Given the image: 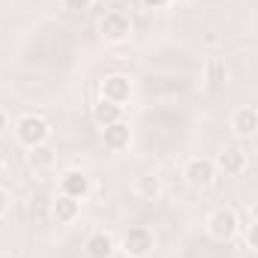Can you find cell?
I'll return each instance as SVG.
<instances>
[{"instance_id": "obj_6", "label": "cell", "mask_w": 258, "mask_h": 258, "mask_svg": "<svg viewBox=\"0 0 258 258\" xmlns=\"http://www.w3.org/2000/svg\"><path fill=\"white\" fill-rule=\"evenodd\" d=\"M213 162H216V171H225V174H243L246 165H249V156H246L243 147L231 144V147H222V150L216 153Z\"/></svg>"}, {"instance_id": "obj_13", "label": "cell", "mask_w": 258, "mask_h": 258, "mask_svg": "<svg viewBox=\"0 0 258 258\" xmlns=\"http://www.w3.org/2000/svg\"><path fill=\"white\" fill-rule=\"evenodd\" d=\"M93 120H96L99 126H111V123L123 120V105L108 102V99H102V96H99V102L93 105Z\"/></svg>"}, {"instance_id": "obj_22", "label": "cell", "mask_w": 258, "mask_h": 258, "mask_svg": "<svg viewBox=\"0 0 258 258\" xmlns=\"http://www.w3.org/2000/svg\"><path fill=\"white\" fill-rule=\"evenodd\" d=\"M144 3H147V6H165L168 0H144Z\"/></svg>"}, {"instance_id": "obj_4", "label": "cell", "mask_w": 258, "mask_h": 258, "mask_svg": "<svg viewBox=\"0 0 258 258\" xmlns=\"http://www.w3.org/2000/svg\"><path fill=\"white\" fill-rule=\"evenodd\" d=\"M99 33L105 42H126L132 36V21L123 9H108L99 21Z\"/></svg>"}, {"instance_id": "obj_15", "label": "cell", "mask_w": 258, "mask_h": 258, "mask_svg": "<svg viewBox=\"0 0 258 258\" xmlns=\"http://www.w3.org/2000/svg\"><path fill=\"white\" fill-rule=\"evenodd\" d=\"M135 192L141 195V198H147V201L159 198L162 195V177L159 174H141V177H135Z\"/></svg>"}, {"instance_id": "obj_23", "label": "cell", "mask_w": 258, "mask_h": 258, "mask_svg": "<svg viewBox=\"0 0 258 258\" xmlns=\"http://www.w3.org/2000/svg\"><path fill=\"white\" fill-rule=\"evenodd\" d=\"M3 168H6V159H3V156H0V174H3Z\"/></svg>"}, {"instance_id": "obj_2", "label": "cell", "mask_w": 258, "mask_h": 258, "mask_svg": "<svg viewBox=\"0 0 258 258\" xmlns=\"http://www.w3.org/2000/svg\"><path fill=\"white\" fill-rule=\"evenodd\" d=\"M117 249L126 258H150V252L156 249V234L147 225H132L123 234V240H120Z\"/></svg>"}, {"instance_id": "obj_21", "label": "cell", "mask_w": 258, "mask_h": 258, "mask_svg": "<svg viewBox=\"0 0 258 258\" xmlns=\"http://www.w3.org/2000/svg\"><path fill=\"white\" fill-rule=\"evenodd\" d=\"M6 129H9V117H6V111L0 108V135H3Z\"/></svg>"}, {"instance_id": "obj_16", "label": "cell", "mask_w": 258, "mask_h": 258, "mask_svg": "<svg viewBox=\"0 0 258 258\" xmlns=\"http://www.w3.org/2000/svg\"><path fill=\"white\" fill-rule=\"evenodd\" d=\"M51 162H54V156H51L48 144H42V147H33V150H30V165H33V168H48Z\"/></svg>"}, {"instance_id": "obj_19", "label": "cell", "mask_w": 258, "mask_h": 258, "mask_svg": "<svg viewBox=\"0 0 258 258\" xmlns=\"http://www.w3.org/2000/svg\"><path fill=\"white\" fill-rule=\"evenodd\" d=\"M6 213H9V192L0 186V219H3Z\"/></svg>"}, {"instance_id": "obj_24", "label": "cell", "mask_w": 258, "mask_h": 258, "mask_svg": "<svg viewBox=\"0 0 258 258\" xmlns=\"http://www.w3.org/2000/svg\"><path fill=\"white\" fill-rule=\"evenodd\" d=\"M0 258H12V255H9V252H0Z\"/></svg>"}, {"instance_id": "obj_7", "label": "cell", "mask_w": 258, "mask_h": 258, "mask_svg": "<svg viewBox=\"0 0 258 258\" xmlns=\"http://www.w3.org/2000/svg\"><path fill=\"white\" fill-rule=\"evenodd\" d=\"M129 96H132V78H129V75L114 72V75H108V78L102 81V99L117 102V105H123V108H126Z\"/></svg>"}, {"instance_id": "obj_14", "label": "cell", "mask_w": 258, "mask_h": 258, "mask_svg": "<svg viewBox=\"0 0 258 258\" xmlns=\"http://www.w3.org/2000/svg\"><path fill=\"white\" fill-rule=\"evenodd\" d=\"M225 78H228L225 60H219V57H207V60H204V84H207V87H219Z\"/></svg>"}, {"instance_id": "obj_9", "label": "cell", "mask_w": 258, "mask_h": 258, "mask_svg": "<svg viewBox=\"0 0 258 258\" xmlns=\"http://www.w3.org/2000/svg\"><path fill=\"white\" fill-rule=\"evenodd\" d=\"M102 144H105L111 153L129 150V144H132V129H129L126 120H117V123H111V126H102Z\"/></svg>"}, {"instance_id": "obj_12", "label": "cell", "mask_w": 258, "mask_h": 258, "mask_svg": "<svg viewBox=\"0 0 258 258\" xmlns=\"http://www.w3.org/2000/svg\"><path fill=\"white\" fill-rule=\"evenodd\" d=\"M78 210H81V201L78 198H69V195H60L51 201V219L57 222V225H66V222H72L75 216H78Z\"/></svg>"}, {"instance_id": "obj_8", "label": "cell", "mask_w": 258, "mask_h": 258, "mask_svg": "<svg viewBox=\"0 0 258 258\" xmlns=\"http://www.w3.org/2000/svg\"><path fill=\"white\" fill-rule=\"evenodd\" d=\"M60 195H69V198H78V201H84L87 195H90V177L84 174V171H78V168H69L60 174Z\"/></svg>"}, {"instance_id": "obj_5", "label": "cell", "mask_w": 258, "mask_h": 258, "mask_svg": "<svg viewBox=\"0 0 258 258\" xmlns=\"http://www.w3.org/2000/svg\"><path fill=\"white\" fill-rule=\"evenodd\" d=\"M183 177H186V183L195 186V189H207L216 180V162L207 159V156H192L183 165Z\"/></svg>"}, {"instance_id": "obj_18", "label": "cell", "mask_w": 258, "mask_h": 258, "mask_svg": "<svg viewBox=\"0 0 258 258\" xmlns=\"http://www.w3.org/2000/svg\"><path fill=\"white\" fill-rule=\"evenodd\" d=\"M66 9H72V12H81V9H90L93 6V0H63Z\"/></svg>"}, {"instance_id": "obj_1", "label": "cell", "mask_w": 258, "mask_h": 258, "mask_svg": "<svg viewBox=\"0 0 258 258\" xmlns=\"http://www.w3.org/2000/svg\"><path fill=\"white\" fill-rule=\"evenodd\" d=\"M12 132H15V141H18L21 147L33 150V147L48 144V138H51V123H48L42 114H21V117L15 120Z\"/></svg>"}, {"instance_id": "obj_10", "label": "cell", "mask_w": 258, "mask_h": 258, "mask_svg": "<svg viewBox=\"0 0 258 258\" xmlns=\"http://www.w3.org/2000/svg\"><path fill=\"white\" fill-rule=\"evenodd\" d=\"M231 132L240 138H249L258 132V108L255 105H240L231 114Z\"/></svg>"}, {"instance_id": "obj_11", "label": "cell", "mask_w": 258, "mask_h": 258, "mask_svg": "<svg viewBox=\"0 0 258 258\" xmlns=\"http://www.w3.org/2000/svg\"><path fill=\"white\" fill-rule=\"evenodd\" d=\"M84 252H87V258H111L117 252V240L108 231H93L84 243Z\"/></svg>"}, {"instance_id": "obj_3", "label": "cell", "mask_w": 258, "mask_h": 258, "mask_svg": "<svg viewBox=\"0 0 258 258\" xmlns=\"http://www.w3.org/2000/svg\"><path fill=\"white\" fill-rule=\"evenodd\" d=\"M207 234L216 240V243H225V240H231L237 231H240V216H237V210H231V207H216L210 216H207Z\"/></svg>"}, {"instance_id": "obj_20", "label": "cell", "mask_w": 258, "mask_h": 258, "mask_svg": "<svg viewBox=\"0 0 258 258\" xmlns=\"http://www.w3.org/2000/svg\"><path fill=\"white\" fill-rule=\"evenodd\" d=\"M246 216H249V222H258V201H252V204L246 207Z\"/></svg>"}, {"instance_id": "obj_17", "label": "cell", "mask_w": 258, "mask_h": 258, "mask_svg": "<svg viewBox=\"0 0 258 258\" xmlns=\"http://www.w3.org/2000/svg\"><path fill=\"white\" fill-rule=\"evenodd\" d=\"M246 246L258 252V222H249L246 225Z\"/></svg>"}]
</instances>
